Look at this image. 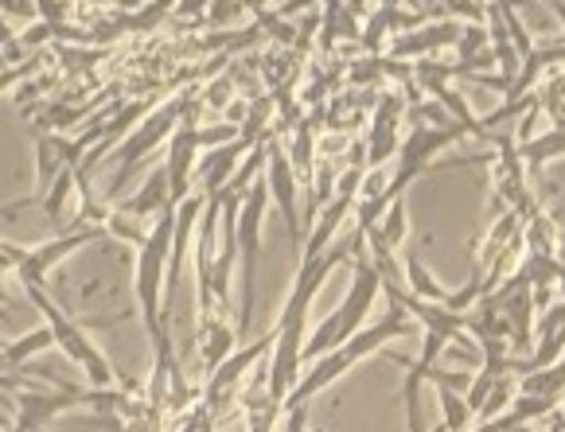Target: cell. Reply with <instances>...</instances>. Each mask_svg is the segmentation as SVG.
Instances as JSON below:
<instances>
[{
	"instance_id": "2",
	"label": "cell",
	"mask_w": 565,
	"mask_h": 432,
	"mask_svg": "<svg viewBox=\"0 0 565 432\" xmlns=\"http://www.w3.org/2000/svg\"><path fill=\"white\" fill-rule=\"evenodd\" d=\"M172 238H175V203L157 215V226L149 230V238L137 246V304H141L145 332L149 339H160L164 332V281H168V258H172Z\"/></svg>"
},
{
	"instance_id": "29",
	"label": "cell",
	"mask_w": 565,
	"mask_h": 432,
	"mask_svg": "<svg viewBox=\"0 0 565 432\" xmlns=\"http://www.w3.org/2000/svg\"><path fill=\"white\" fill-rule=\"evenodd\" d=\"M203 4H207V0H180V12L183 17H200Z\"/></svg>"
},
{
	"instance_id": "24",
	"label": "cell",
	"mask_w": 565,
	"mask_h": 432,
	"mask_svg": "<svg viewBox=\"0 0 565 432\" xmlns=\"http://www.w3.org/2000/svg\"><path fill=\"white\" fill-rule=\"evenodd\" d=\"M557 406V398H542V393H515V401H511V417L515 421H539V417H550Z\"/></svg>"
},
{
	"instance_id": "7",
	"label": "cell",
	"mask_w": 565,
	"mask_h": 432,
	"mask_svg": "<svg viewBox=\"0 0 565 432\" xmlns=\"http://www.w3.org/2000/svg\"><path fill=\"white\" fill-rule=\"evenodd\" d=\"M274 339H277V327L266 335V339H258V343H249V347L234 350V355L226 358L218 370H211V375H207V390H203V406H207L211 413H215L218 406H226V401H231V393L238 390V382L249 375V366L262 363V358L274 350Z\"/></svg>"
},
{
	"instance_id": "11",
	"label": "cell",
	"mask_w": 565,
	"mask_h": 432,
	"mask_svg": "<svg viewBox=\"0 0 565 432\" xmlns=\"http://www.w3.org/2000/svg\"><path fill=\"white\" fill-rule=\"evenodd\" d=\"M398 121H402V98L383 94L379 109H374L371 133H366V168H383L391 156H398Z\"/></svg>"
},
{
	"instance_id": "5",
	"label": "cell",
	"mask_w": 565,
	"mask_h": 432,
	"mask_svg": "<svg viewBox=\"0 0 565 432\" xmlns=\"http://www.w3.org/2000/svg\"><path fill=\"white\" fill-rule=\"evenodd\" d=\"M183 114H188V101H168L164 109H157V114H149L137 126V133L129 137V141L117 149V175H114V192H121L125 187V180H129V172H134L137 164H141V156L145 152H152L157 149L164 137H172L175 133V126L183 121Z\"/></svg>"
},
{
	"instance_id": "4",
	"label": "cell",
	"mask_w": 565,
	"mask_h": 432,
	"mask_svg": "<svg viewBox=\"0 0 565 432\" xmlns=\"http://www.w3.org/2000/svg\"><path fill=\"white\" fill-rule=\"evenodd\" d=\"M269 183H249L246 199L238 210V258H242V312H238V335L249 332V312H254V277H258V253H262V223L269 207Z\"/></svg>"
},
{
	"instance_id": "20",
	"label": "cell",
	"mask_w": 565,
	"mask_h": 432,
	"mask_svg": "<svg viewBox=\"0 0 565 432\" xmlns=\"http://www.w3.org/2000/svg\"><path fill=\"white\" fill-rule=\"evenodd\" d=\"M406 289L414 292V296H422V300H433V304H445V300H449V292L437 284V277L422 266V258H417V253H409V258H406Z\"/></svg>"
},
{
	"instance_id": "17",
	"label": "cell",
	"mask_w": 565,
	"mask_h": 432,
	"mask_svg": "<svg viewBox=\"0 0 565 432\" xmlns=\"http://www.w3.org/2000/svg\"><path fill=\"white\" fill-rule=\"evenodd\" d=\"M168 207H172V187H168V172L160 168V172H152V180L145 183L141 192L125 203L121 210L134 218H145V215H160V210H168Z\"/></svg>"
},
{
	"instance_id": "18",
	"label": "cell",
	"mask_w": 565,
	"mask_h": 432,
	"mask_svg": "<svg viewBox=\"0 0 565 432\" xmlns=\"http://www.w3.org/2000/svg\"><path fill=\"white\" fill-rule=\"evenodd\" d=\"M515 144H519V156L526 160V168L539 172L542 164L565 156V129L554 126V129H546V133H534L531 141H515Z\"/></svg>"
},
{
	"instance_id": "8",
	"label": "cell",
	"mask_w": 565,
	"mask_h": 432,
	"mask_svg": "<svg viewBox=\"0 0 565 432\" xmlns=\"http://www.w3.org/2000/svg\"><path fill=\"white\" fill-rule=\"evenodd\" d=\"M195 152H200V126H195V114H183V121L175 126V133H172V144H168V164H164L175 207L192 195Z\"/></svg>"
},
{
	"instance_id": "13",
	"label": "cell",
	"mask_w": 565,
	"mask_h": 432,
	"mask_svg": "<svg viewBox=\"0 0 565 432\" xmlns=\"http://www.w3.org/2000/svg\"><path fill=\"white\" fill-rule=\"evenodd\" d=\"M351 366H355V358H351V350H348V347H335V350H328V355L312 358V370H308V375L300 378L297 386H292V393L285 398V409L308 406V401L317 398V393H324L328 386L335 382V378L348 375Z\"/></svg>"
},
{
	"instance_id": "23",
	"label": "cell",
	"mask_w": 565,
	"mask_h": 432,
	"mask_svg": "<svg viewBox=\"0 0 565 432\" xmlns=\"http://www.w3.org/2000/svg\"><path fill=\"white\" fill-rule=\"evenodd\" d=\"M515 393H519V390H515V382H511V375H503L495 386H491L488 401H483L480 413H476V417H480V421H491V417H503V413L511 409V401H515Z\"/></svg>"
},
{
	"instance_id": "32",
	"label": "cell",
	"mask_w": 565,
	"mask_h": 432,
	"mask_svg": "<svg viewBox=\"0 0 565 432\" xmlns=\"http://www.w3.org/2000/svg\"><path fill=\"white\" fill-rule=\"evenodd\" d=\"M557 258H562V266H565V241H562V246H557Z\"/></svg>"
},
{
	"instance_id": "16",
	"label": "cell",
	"mask_w": 565,
	"mask_h": 432,
	"mask_svg": "<svg viewBox=\"0 0 565 432\" xmlns=\"http://www.w3.org/2000/svg\"><path fill=\"white\" fill-rule=\"evenodd\" d=\"M355 199H359L355 192H335L332 199L324 203V210H320L317 226H312V234H308V241H305V258H300V261L328 253V246H332V238H335V230H340V223L351 215V210H355Z\"/></svg>"
},
{
	"instance_id": "31",
	"label": "cell",
	"mask_w": 565,
	"mask_h": 432,
	"mask_svg": "<svg viewBox=\"0 0 565 432\" xmlns=\"http://www.w3.org/2000/svg\"><path fill=\"white\" fill-rule=\"evenodd\" d=\"M266 4H274V9H281L285 0H262V9H266Z\"/></svg>"
},
{
	"instance_id": "15",
	"label": "cell",
	"mask_w": 565,
	"mask_h": 432,
	"mask_svg": "<svg viewBox=\"0 0 565 432\" xmlns=\"http://www.w3.org/2000/svg\"><path fill=\"white\" fill-rule=\"evenodd\" d=\"M71 406H90V390H63V393H55V398L28 390L24 398H20V417H17V424H12V432H40L47 417L63 413V409H71Z\"/></svg>"
},
{
	"instance_id": "14",
	"label": "cell",
	"mask_w": 565,
	"mask_h": 432,
	"mask_svg": "<svg viewBox=\"0 0 565 432\" xmlns=\"http://www.w3.org/2000/svg\"><path fill=\"white\" fill-rule=\"evenodd\" d=\"M460 32H465V28L452 24V20L422 24V28H414V32H402L398 40L391 43V55H398V58H406V63H414V58H425L429 51L457 47V43H460Z\"/></svg>"
},
{
	"instance_id": "6",
	"label": "cell",
	"mask_w": 565,
	"mask_h": 432,
	"mask_svg": "<svg viewBox=\"0 0 565 432\" xmlns=\"http://www.w3.org/2000/svg\"><path fill=\"white\" fill-rule=\"evenodd\" d=\"M297 168H292L289 152L277 141H269V156H266V183L269 195H274L277 210H281L285 226H289V238L297 250H305V234H300V215H297Z\"/></svg>"
},
{
	"instance_id": "28",
	"label": "cell",
	"mask_w": 565,
	"mask_h": 432,
	"mask_svg": "<svg viewBox=\"0 0 565 432\" xmlns=\"http://www.w3.org/2000/svg\"><path fill=\"white\" fill-rule=\"evenodd\" d=\"M285 413H289V424H285V432H305L308 406H292V409H285Z\"/></svg>"
},
{
	"instance_id": "12",
	"label": "cell",
	"mask_w": 565,
	"mask_h": 432,
	"mask_svg": "<svg viewBox=\"0 0 565 432\" xmlns=\"http://www.w3.org/2000/svg\"><path fill=\"white\" fill-rule=\"evenodd\" d=\"M102 238V226H83V230H71V234H58L55 241L40 246V250H28L24 261H20V281L24 284H43V273L55 266L58 258H67L71 250L86 246V241H98Z\"/></svg>"
},
{
	"instance_id": "19",
	"label": "cell",
	"mask_w": 565,
	"mask_h": 432,
	"mask_svg": "<svg viewBox=\"0 0 565 432\" xmlns=\"http://www.w3.org/2000/svg\"><path fill=\"white\" fill-rule=\"evenodd\" d=\"M47 347H55V332H51V324L47 327H35V332H28L20 343L4 347V366H9V370H17V375H24L28 358H32L35 350H47Z\"/></svg>"
},
{
	"instance_id": "33",
	"label": "cell",
	"mask_w": 565,
	"mask_h": 432,
	"mask_svg": "<svg viewBox=\"0 0 565 432\" xmlns=\"http://www.w3.org/2000/svg\"><path fill=\"white\" fill-rule=\"evenodd\" d=\"M4 300H9V296H4V281H0V304H4Z\"/></svg>"
},
{
	"instance_id": "1",
	"label": "cell",
	"mask_w": 565,
	"mask_h": 432,
	"mask_svg": "<svg viewBox=\"0 0 565 432\" xmlns=\"http://www.w3.org/2000/svg\"><path fill=\"white\" fill-rule=\"evenodd\" d=\"M351 269H355V273H351L348 296H343V304L335 307L332 316H328L317 332H312V339L305 343V363H312V358L343 347L359 327H366V312H371L374 300H379V292H383V277H379V269L371 266L366 253H355V258H351Z\"/></svg>"
},
{
	"instance_id": "10",
	"label": "cell",
	"mask_w": 565,
	"mask_h": 432,
	"mask_svg": "<svg viewBox=\"0 0 565 432\" xmlns=\"http://www.w3.org/2000/svg\"><path fill=\"white\" fill-rule=\"evenodd\" d=\"M445 335L437 332H425L422 339V355L409 363V375H406V386H402V401H406V417H409V432H425V421H422V386L429 382V370L433 363L441 358L445 350Z\"/></svg>"
},
{
	"instance_id": "21",
	"label": "cell",
	"mask_w": 565,
	"mask_h": 432,
	"mask_svg": "<svg viewBox=\"0 0 565 432\" xmlns=\"http://www.w3.org/2000/svg\"><path fill=\"white\" fill-rule=\"evenodd\" d=\"M437 401H441L445 409V429L449 432H468V424H472V406L465 401V393L452 390V386L437 382Z\"/></svg>"
},
{
	"instance_id": "26",
	"label": "cell",
	"mask_w": 565,
	"mask_h": 432,
	"mask_svg": "<svg viewBox=\"0 0 565 432\" xmlns=\"http://www.w3.org/2000/svg\"><path fill=\"white\" fill-rule=\"evenodd\" d=\"M0 12H12V17L32 20L40 12V0H0Z\"/></svg>"
},
{
	"instance_id": "25",
	"label": "cell",
	"mask_w": 565,
	"mask_h": 432,
	"mask_svg": "<svg viewBox=\"0 0 565 432\" xmlns=\"http://www.w3.org/2000/svg\"><path fill=\"white\" fill-rule=\"evenodd\" d=\"M312 156H317L312 129H297V137H292V149H289V160H292V168H297V175H305V183L312 180Z\"/></svg>"
},
{
	"instance_id": "3",
	"label": "cell",
	"mask_w": 565,
	"mask_h": 432,
	"mask_svg": "<svg viewBox=\"0 0 565 432\" xmlns=\"http://www.w3.org/2000/svg\"><path fill=\"white\" fill-rule=\"evenodd\" d=\"M28 289V300H32L35 307H40L43 316H47V324H51V332H55V343L63 350H67V358L71 363H78L86 370V378H90L98 390H109L114 386V378H117V370L106 363V355H102L98 347H94L90 339H86V332L75 324V320H67V312L55 304V300L43 292V284H24Z\"/></svg>"
},
{
	"instance_id": "9",
	"label": "cell",
	"mask_w": 565,
	"mask_h": 432,
	"mask_svg": "<svg viewBox=\"0 0 565 432\" xmlns=\"http://www.w3.org/2000/svg\"><path fill=\"white\" fill-rule=\"evenodd\" d=\"M460 137H476V129H468V126H449V129L414 126L398 149V168H422V172H429V160L441 149H449L452 141H460Z\"/></svg>"
},
{
	"instance_id": "22",
	"label": "cell",
	"mask_w": 565,
	"mask_h": 432,
	"mask_svg": "<svg viewBox=\"0 0 565 432\" xmlns=\"http://www.w3.org/2000/svg\"><path fill=\"white\" fill-rule=\"evenodd\" d=\"M374 230L383 234L386 241H391L394 250H398L402 241L409 238V215H406V195H398V199L391 203V207L383 210V218H379V226Z\"/></svg>"
},
{
	"instance_id": "30",
	"label": "cell",
	"mask_w": 565,
	"mask_h": 432,
	"mask_svg": "<svg viewBox=\"0 0 565 432\" xmlns=\"http://www.w3.org/2000/svg\"><path fill=\"white\" fill-rule=\"evenodd\" d=\"M508 432H534V429H531V421H519V424H511Z\"/></svg>"
},
{
	"instance_id": "27",
	"label": "cell",
	"mask_w": 565,
	"mask_h": 432,
	"mask_svg": "<svg viewBox=\"0 0 565 432\" xmlns=\"http://www.w3.org/2000/svg\"><path fill=\"white\" fill-rule=\"evenodd\" d=\"M207 101L211 106H226V101H231V78H218V83L207 90Z\"/></svg>"
}]
</instances>
